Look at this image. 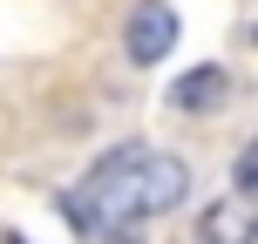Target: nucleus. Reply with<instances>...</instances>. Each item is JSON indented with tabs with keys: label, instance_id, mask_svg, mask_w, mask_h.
I'll return each instance as SVG.
<instances>
[{
	"label": "nucleus",
	"instance_id": "obj_1",
	"mask_svg": "<svg viewBox=\"0 0 258 244\" xmlns=\"http://www.w3.org/2000/svg\"><path fill=\"white\" fill-rule=\"evenodd\" d=\"M183 190H190V170H183L177 156L150 149V142H122V149H109L102 163L61 197V217L75 224V231L102 237V231H116V224H143V217L177 210Z\"/></svg>",
	"mask_w": 258,
	"mask_h": 244
},
{
	"label": "nucleus",
	"instance_id": "obj_2",
	"mask_svg": "<svg viewBox=\"0 0 258 244\" xmlns=\"http://www.w3.org/2000/svg\"><path fill=\"white\" fill-rule=\"evenodd\" d=\"M177 7H163V0H136V14H129V27H122V54L136 68H150V61H163V54H177Z\"/></svg>",
	"mask_w": 258,
	"mask_h": 244
},
{
	"label": "nucleus",
	"instance_id": "obj_3",
	"mask_svg": "<svg viewBox=\"0 0 258 244\" xmlns=\"http://www.w3.org/2000/svg\"><path fill=\"white\" fill-rule=\"evenodd\" d=\"M258 237V197L251 190H231L218 204H204L197 217V244H251Z\"/></svg>",
	"mask_w": 258,
	"mask_h": 244
},
{
	"label": "nucleus",
	"instance_id": "obj_4",
	"mask_svg": "<svg viewBox=\"0 0 258 244\" xmlns=\"http://www.w3.org/2000/svg\"><path fill=\"white\" fill-rule=\"evenodd\" d=\"M224 102H231V68H218V61L183 68V75L170 82V109H177V116H218Z\"/></svg>",
	"mask_w": 258,
	"mask_h": 244
},
{
	"label": "nucleus",
	"instance_id": "obj_5",
	"mask_svg": "<svg viewBox=\"0 0 258 244\" xmlns=\"http://www.w3.org/2000/svg\"><path fill=\"white\" fill-rule=\"evenodd\" d=\"M231 190H251V197H258V136L238 149V163H231Z\"/></svg>",
	"mask_w": 258,
	"mask_h": 244
}]
</instances>
